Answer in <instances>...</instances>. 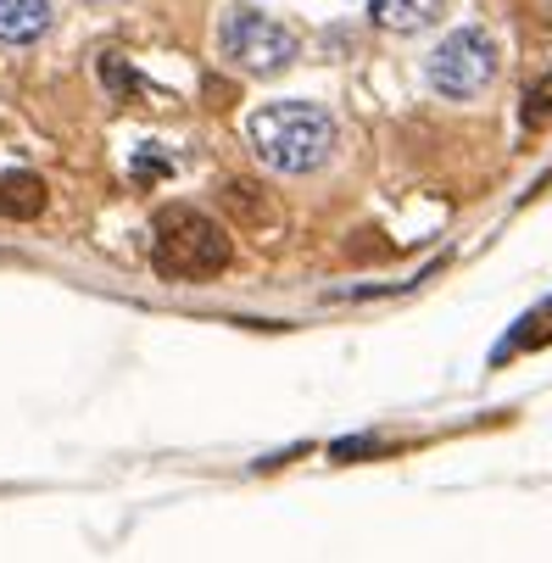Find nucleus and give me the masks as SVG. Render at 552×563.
Here are the masks:
<instances>
[{
  "label": "nucleus",
  "instance_id": "7",
  "mask_svg": "<svg viewBox=\"0 0 552 563\" xmlns=\"http://www.w3.org/2000/svg\"><path fill=\"white\" fill-rule=\"evenodd\" d=\"M51 29L45 0H0V45H34Z\"/></svg>",
  "mask_w": 552,
  "mask_h": 563
},
{
  "label": "nucleus",
  "instance_id": "1",
  "mask_svg": "<svg viewBox=\"0 0 552 563\" xmlns=\"http://www.w3.org/2000/svg\"><path fill=\"white\" fill-rule=\"evenodd\" d=\"M246 140L257 151V163L285 174V179H301V174H319L335 145H341V129L324 107L312 101H268L246 118Z\"/></svg>",
  "mask_w": 552,
  "mask_h": 563
},
{
  "label": "nucleus",
  "instance_id": "3",
  "mask_svg": "<svg viewBox=\"0 0 552 563\" xmlns=\"http://www.w3.org/2000/svg\"><path fill=\"white\" fill-rule=\"evenodd\" d=\"M424 78H430V90L446 96V101H475L481 90H492V78H497V45L486 29H452L430 62H424Z\"/></svg>",
  "mask_w": 552,
  "mask_h": 563
},
{
  "label": "nucleus",
  "instance_id": "2",
  "mask_svg": "<svg viewBox=\"0 0 552 563\" xmlns=\"http://www.w3.org/2000/svg\"><path fill=\"white\" fill-rule=\"evenodd\" d=\"M151 263L168 279H218L234 263V240L218 218L196 207H163L151 223Z\"/></svg>",
  "mask_w": 552,
  "mask_h": 563
},
{
  "label": "nucleus",
  "instance_id": "5",
  "mask_svg": "<svg viewBox=\"0 0 552 563\" xmlns=\"http://www.w3.org/2000/svg\"><path fill=\"white\" fill-rule=\"evenodd\" d=\"M446 12V0H368V18L390 34H419Z\"/></svg>",
  "mask_w": 552,
  "mask_h": 563
},
{
  "label": "nucleus",
  "instance_id": "4",
  "mask_svg": "<svg viewBox=\"0 0 552 563\" xmlns=\"http://www.w3.org/2000/svg\"><path fill=\"white\" fill-rule=\"evenodd\" d=\"M218 45H223V56H229L234 67H246V73H257V78L290 67L296 51H301L296 34H290L285 23H274V18H263V12H252V7L223 12V23H218Z\"/></svg>",
  "mask_w": 552,
  "mask_h": 563
},
{
  "label": "nucleus",
  "instance_id": "6",
  "mask_svg": "<svg viewBox=\"0 0 552 563\" xmlns=\"http://www.w3.org/2000/svg\"><path fill=\"white\" fill-rule=\"evenodd\" d=\"M45 212V179L29 174V168H12V174H0V218H40Z\"/></svg>",
  "mask_w": 552,
  "mask_h": 563
},
{
  "label": "nucleus",
  "instance_id": "9",
  "mask_svg": "<svg viewBox=\"0 0 552 563\" xmlns=\"http://www.w3.org/2000/svg\"><path fill=\"white\" fill-rule=\"evenodd\" d=\"M101 85H107V90H112L118 101H129V96L140 90V78H134V73L123 67V56H101Z\"/></svg>",
  "mask_w": 552,
  "mask_h": 563
},
{
  "label": "nucleus",
  "instance_id": "8",
  "mask_svg": "<svg viewBox=\"0 0 552 563\" xmlns=\"http://www.w3.org/2000/svg\"><path fill=\"white\" fill-rule=\"evenodd\" d=\"M552 123V73H541L525 90V129H547Z\"/></svg>",
  "mask_w": 552,
  "mask_h": 563
},
{
  "label": "nucleus",
  "instance_id": "10",
  "mask_svg": "<svg viewBox=\"0 0 552 563\" xmlns=\"http://www.w3.org/2000/svg\"><path fill=\"white\" fill-rule=\"evenodd\" d=\"M385 452V441H374V435H352V441H335L330 446V463H352V457H379Z\"/></svg>",
  "mask_w": 552,
  "mask_h": 563
}]
</instances>
